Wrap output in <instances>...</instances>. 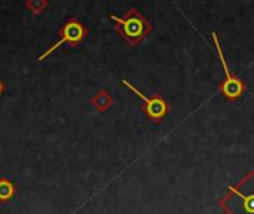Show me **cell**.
<instances>
[{
	"mask_svg": "<svg viewBox=\"0 0 254 214\" xmlns=\"http://www.w3.org/2000/svg\"><path fill=\"white\" fill-rule=\"evenodd\" d=\"M110 18L115 21V30L118 34L131 46L138 45L152 31V24L135 7H131L125 16L110 15Z\"/></svg>",
	"mask_w": 254,
	"mask_h": 214,
	"instance_id": "7a4b0ae2",
	"label": "cell"
},
{
	"mask_svg": "<svg viewBox=\"0 0 254 214\" xmlns=\"http://www.w3.org/2000/svg\"><path fill=\"white\" fill-rule=\"evenodd\" d=\"M115 104L113 97L106 91V89H100L92 98H91V106L98 110L100 113H106L112 106Z\"/></svg>",
	"mask_w": 254,
	"mask_h": 214,
	"instance_id": "8992f818",
	"label": "cell"
},
{
	"mask_svg": "<svg viewBox=\"0 0 254 214\" xmlns=\"http://www.w3.org/2000/svg\"><path fill=\"white\" fill-rule=\"evenodd\" d=\"M15 194H16L15 185L10 180L1 177L0 179V203L1 204H6L7 201H10L15 197Z\"/></svg>",
	"mask_w": 254,
	"mask_h": 214,
	"instance_id": "52a82bcc",
	"label": "cell"
},
{
	"mask_svg": "<svg viewBox=\"0 0 254 214\" xmlns=\"http://www.w3.org/2000/svg\"><path fill=\"white\" fill-rule=\"evenodd\" d=\"M122 83L128 88V89H131L135 95H138L140 98H141V101L144 103L143 104V112L146 113V116L152 121V122H161L165 116H167V113H168V110H170V106H168V103L159 95V94H155L153 97H146L143 92H140L132 83H129L127 79H124L122 80Z\"/></svg>",
	"mask_w": 254,
	"mask_h": 214,
	"instance_id": "277c9868",
	"label": "cell"
},
{
	"mask_svg": "<svg viewBox=\"0 0 254 214\" xmlns=\"http://www.w3.org/2000/svg\"><path fill=\"white\" fill-rule=\"evenodd\" d=\"M89 34V30L85 24H82L76 16H70L60 28H58V36H60V40L57 43H54L49 49H46L40 57H39V61L42 63L48 55H51L55 49H58L60 46L63 45H68L71 48L80 45Z\"/></svg>",
	"mask_w": 254,
	"mask_h": 214,
	"instance_id": "3957f363",
	"label": "cell"
},
{
	"mask_svg": "<svg viewBox=\"0 0 254 214\" xmlns=\"http://www.w3.org/2000/svg\"><path fill=\"white\" fill-rule=\"evenodd\" d=\"M6 91V85L0 80V95H3V92Z\"/></svg>",
	"mask_w": 254,
	"mask_h": 214,
	"instance_id": "9c48e42d",
	"label": "cell"
},
{
	"mask_svg": "<svg viewBox=\"0 0 254 214\" xmlns=\"http://www.w3.org/2000/svg\"><path fill=\"white\" fill-rule=\"evenodd\" d=\"M220 207L229 214H254V171L229 188V194L220 201Z\"/></svg>",
	"mask_w": 254,
	"mask_h": 214,
	"instance_id": "6da1fadb",
	"label": "cell"
},
{
	"mask_svg": "<svg viewBox=\"0 0 254 214\" xmlns=\"http://www.w3.org/2000/svg\"><path fill=\"white\" fill-rule=\"evenodd\" d=\"M24 6L33 13V15H40L46 7H48V1L46 0H27L24 3Z\"/></svg>",
	"mask_w": 254,
	"mask_h": 214,
	"instance_id": "ba28073f",
	"label": "cell"
},
{
	"mask_svg": "<svg viewBox=\"0 0 254 214\" xmlns=\"http://www.w3.org/2000/svg\"><path fill=\"white\" fill-rule=\"evenodd\" d=\"M211 36H213V40H214V45H216V49H217V54H219L220 63H222L223 70H225V74H226V80H225V83L222 85V92L225 94V97H226V98H229V100H235V98H238V97H241V95H243V92L246 91V88H244L243 82H241L238 77H235V76L229 71L228 64H226V60H225V55H223V51H222L220 43H219V37H217V34H216V33H213Z\"/></svg>",
	"mask_w": 254,
	"mask_h": 214,
	"instance_id": "5b68a950",
	"label": "cell"
}]
</instances>
